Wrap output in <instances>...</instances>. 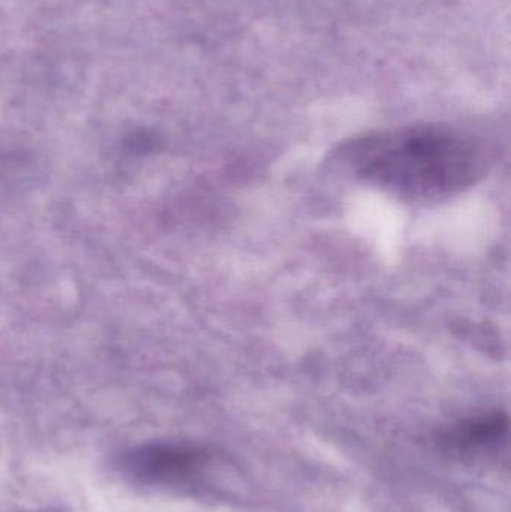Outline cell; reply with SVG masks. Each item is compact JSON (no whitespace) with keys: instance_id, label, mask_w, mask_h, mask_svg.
<instances>
[{"instance_id":"cell-1","label":"cell","mask_w":511,"mask_h":512,"mask_svg":"<svg viewBox=\"0 0 511 512\" xmlns=\"http://www.w3.org/2000/svg\"><path fill=\"white\" fill-rule=\"evenodd\" d=\"M338 155L357 179L416 204L462 194L486 176L491 164L479 140L440 125L360 135L344 143Z\"/></svg>"},{"instance_id":"cell-2","label":"cell","mask_w":511,"mask_h":512,"mask_svg":"<svg viewBox=\"0 0 511 512\" xmlns=\"http://www.w3.org/2000/svg\"><path fill=\"white\" fill-rule=\"evenodd\" d=\"M206 460V454L179 445H150L128 459L134 477L149 483H171L191 477Z\"/></svg>"},{"instance_id":"cell-3","label":"cell","mask_w":511,"mask_h":512,"mask_svg":"<svg viewBox=\"0 0 511 512\" xmlns=\"http://www.w3.org/2000/svg\"><path fill=\"white\" fill-rule=\"evenodd\" d=\"M509 433V418L501 412H492L464 421L449 436L450 444L464 450L489 448L500 444Z\"/></svg>"}]
</instances>
